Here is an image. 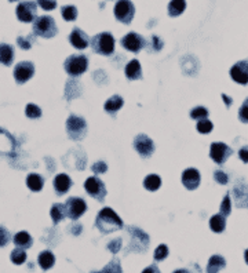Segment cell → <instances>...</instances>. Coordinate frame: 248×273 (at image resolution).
<instances>
[{
    "label": "cell",
    "instance_id": "30bf717a",
    "mask_svg": "<svg viewBox=\"0 0 248 273\" xmlns=\"http://www.w3.org/2000/svg\"><path fill=\"white\" fill-rule=\"evenodd\" d=\"M37 6L35 1H22L17 7V17L21 23H33L37 17Z\"/></svg>",
    "mask_w": 248,
    "mask_h": 273
},
{
    "label": "cell",
    "instance_id": "d6a6232c",
    "mask_svg": "<svg viewBox=\"0 0 248 273\" xmlns=\"http://www.w3.org/2000/svg\"><path fill=\"white\" fill-rule=\"evenodd\" d=\"M25 261H26V252H25L24 248L18 247V248L13 250V252H11V262H13V264H15V265H21Z\"/></svg>",
    "mask_w": 248,
    "mask_h": 273
},
{
    "label": "cell",
    "instance_id": "74e56055",
    "mask_svg": "<svg viewBox=\"0 0 248 273\" xmlns=\"http://www.w3.org/2000/svg\"><path fill=\"white\" fill-rule=\"evenodd\" d=\"M230 211H232L230 195L226 193V195H225V198H223V200H222V203H221V214L223 215V217H227V215L230 214Z\"/></svg>",
    "mask_w": 248,
    "mask_h": 273
},
{
    "label": "cell",
    "instance_id": "6da1fadb",
    "mask_svg": "<svg viewBox=\"0 0 248 273\" xmlns=\"http://www.w3.org/2000/svg\"><path fill=\"white\" fill-rule=\"evenodd\" d=\"M95 226L98 228L99 232L108 235V233H112V232H116V230L123 229L124 223L122 221V218L116 214V211H113L109 207H105L97 215Z\"/></svg>",
    "mask_w": 248,
    "mask_h": 273
},
{
    "label": "cell",
    "instance_id": "9c48e42d",
    "mask_svg": "<svg viewBox=\"0 0 248 273\" xmlns=\"http://www.w3.org/2000/svg\"><path fill=\"white\" fill-rule=\"evenodd\" d=\"M122 46L125 50L132 52H139L142 49H145L148 46V42L144 36H141L139 33L130 32L122 39Z\"/></svg>",
    "mask_w": 248,
    "mask_h": 273
},
{
    "label": "cell",
    "instance_id": "1f68e13d",
    "mask_svg": "<svg viewBox=\"0 0 248 273\" xmlns=\"http://www.w3.org/2000/svg\"><path fill=\"white\" fill-rule=\"evenodd\" d=\"M144 186H145L148 191L153 192V191H157L161 186V178L156 174H150L144 179Z\"/></svg>",
    "mask_w": 248,
    "mask_h": 273
},
{
    "label": "cell",
    "instance_id": "b9f144b4",
    "mask_svg": "<svg viewBox=\"0 0 248 273\" xmlns=\"http://www.w3.org/2000/svg\"><path fill=\"white\" fill-rule=\"evenodd\" d=\"M36 3L46 11H51L57 7V0H36Z\"/></svg>",
    "mask_w": 248,
    "mask_h": 273
},
{
    "label": "cell",
    "instance_id": "60d3db41",
    "mask_svg": "<svg viewBox=\"0 0 248 273\" xmlns=\"http://www.w3.org/2000/svg\"><path fill=\"white\" fill-rule=\"evenodd\" d=\"M33 42H35V39H33V36H20L18 39H17V43H18V46L21 47V49H24V50H29L30 47H32V45H33Z\"/></svg>",
    "mask_w": 248,
    "mask_h": 273
},
{
    "label": "cell",
    "instance_id": "3957f363",
    "mask_svg": "<svg viewBox=\"0 0 248 273\" xmlns=\"http://www.w3.org/2000/svg\"><path fill=\"white\" fill-rule=\"evenodd\" d=\"M93 51L101 55H110L115 51V37L109 32H102L94 36L90 42Z\"/></svg>",
    "mask_w": 248,
    "mask_h": 273
},
{
    "label": "cell",
    "instance_id": "277c9868",
    "mask_svg": "<svg viewBox=\"0 0 248 273\" xmlns=\"http://www.w3.org/2000/svg\"><path fill=\"white\" fill-rule=\"evenodd\" d=\"M66 133L69 138L73 141H80L86 137L87 134V123L86 120L77 116V115H71L66 120Z\"/></svg>",
    "mask_w": 248,
    "mask_h": 273
},
{
    "label": "cell",
    "instance_id": "e575fe53",
    "mask_svg": "<svg viewBox=\"0 0 248 273\" xmlns=\"http://www.w3.org/2000/svg\"><path fill=\"white\" fill-rule=\"evenodd\" d=\"M101 273H123V269H122V265H120L119 259L115 258L112 259L109 264L103 268Z\"/></svg>",
    "mask_w": 248,
    "mask_h": 273
},
{
    "label": "cell",
    "instance_id": "4fadbf2b",
    "mask_svg": "<svg viewBox=\"0 0 248 273\" xmlns=\"http://www.w3.org/2000/svg\"><path fill=\"white\" fill-rule=\"evenodd\" d=\"M232 155V149L223 142H214L210 149V156L217 164H223L227 157Z\"/></svg>",
    "mask_w": 248,
    "mask_h": 273
},
{
    "label": "cell",
    "instance_id": "d6986e66",
    "mask_svg": "<svg viewBox=\"0 0 248 273\" xmlns=\"http://www.w3.org/2000/svg\"><path fill=\"white\" fill-rule=\"evenodd\" d=\"M72 184V179L68 177L66 174H58L57 177L54 178V188L57 191V195H59V196L65 195L71 189Z\"/></svg>",
    "mask_w": 248,
    "mask_h": 273
},
{
    "label": "cell",
    "instance_id": "5b68a950",
    "mask_svg": "<svg viewBox=\"0 0 248 273\" xmlns=\"http://www.w3.org/2000/svg\"><path fill=\"white\" fill-rule=\"evenodd\" d=\"M64 67H65L66 74H71L73 77H77L87 71L88 59L83 54H73L66 58Z\"/></svg>",
    "mask_w": 248,
    "mask_h": 273
},
{
    "label": "cell",
    "instance_id": "ab89813d",
    "mask_svg": "<svg viewBox=\"0 0 248 273\" xmlns=\"http://www.w3.org/2000/svg\"><path fill=\"white\" fill-rule=\"evenodd\" d=\"M167 255H168V247L166 246V244H160V246L156 248V251H154V259H156L157 262L167 258Z\"/></svg>",
    "mask_w": 248,
    "mask_h": 273
},
{
    "label": "cell",
    "instance_id": "c3c4849f",
    "mask_svg": "<svg viewBox=\"0 0 248 273\" xmlns=\"http://www.w3.org/2000/svg\"><path fill=\"white\" fill-rule=\"evenodd\" d=\"M120 247H122V239H116V240H113V242H110L108 244V248H109L110 252H113V254H116L117 251L120 250Z\"/></svg>",
    "mask_w": 248,
    "mask_h": 273
},
{
    "label": "cell",
    "instance_id": "ee69618b",
    "mask_svg": "<svg viewBox=\"0 0 248 273\" xmlns=\"http://www.w3.org/2000/svg\"><path fill=\"white\" fill-rule=\"evenodd\" d=\"M163 46H164V43H163V40H161L160 37L159 36H152V40H150V45H149V47L152 49L150 51L152 52H156V51H160L161 49H163Z\"/></svg>",
    "mask_w": 248,
    "mask_h": 273
},
{
    "label": "cell",
    "instance_id": "484cf974",
    "mask_svg": "<svg viewBox=\"0 0 248 273\" xmlns=\"http://www.w3.org/2000/svg\"><path fill=\"white\" fill-rule=\"evenodd\" d=\"M81 96V86H79L77 80L71 79L66 83V90H65V98L66 99H73Z\"/></svg>",
    "mask_w": 248,
    "mask_h": 273
},
{
    "label": "cell",
    "instance_id": "e0dca14e",
    "mask_svg": "<svg viewBox=\"0 0 248 273\" xmlns=\"http://www.w3.org/2000/svg\"><path fill=\"white\" fill-rule=\"evenodd\" d=\"M182 184L189 191L197 189L200 185V173L196 169H186L182 173Z\"/></svg>",
    "mask_w": 248,
    "mask_h": 273
},
{
    "label": "cell",
    "instance_id": "52a82bcc",
    "mask_svg": "<svg viewBox=\"0 0 248 273\" xmlns=\"http://www.w3.org/2000/svg\"><path fill=\"white\" fill-rule=\"evenodd\" d=\"M66 208V217H69L71 220L76 221L79 220L81 215L86 213L87 204L81 198H69L65 203Z\"/></svg>",
    "mask_w": 248,
    "mask_h": 273
},
{
    "label": "cell",
    "instance_id": "4dcf8cb0",
    "mask_svg": "<svg viewBox=\"0 0 248 273\" xmlns=\"http://www.w3.org/2000/svg\"><path fill=\"white\" fill-rule=\"evenodd\" d=\"M50 214H51V218H52V222L57 225L58 222H61L64 218L66 217V208L64 204H54L51 207V211H50Z\"/></svg>",
    "mask_w": 248,
    "mask_h": 273
},
{
    "label": "cell",
    "instance_id": "44dd1931",
    "mask_svg": "<svg viewBox=\"0 0 248 273\" xmlns=\"http://www.w3.org/2000/svg\"><path fill=\"white\" fill-rule=\"evenodd\" d=\"M125 72V76L127 79L130 80H139L142 79V68H141V64H139L138 59H132L127 64V67L124 69Z\"/></svg>",
    "mask_w": 248,
    "mask_h": 273
},
{
    "label": "cell",
    "instance_id": "681fc988",
    "mask_svg": "<svg viewBox=\"0 0 248 273\" xmlns=\"http://www.w3.org/2000/svg\"><path fill=\"white\" fill-rule=\"evenodd\" d=\"M239 156H240V159L243 162L248 163V147H243L239 150Z\"/></svg>",
    "mask_w": 248,
    "mask_h": 273
},
{
    "label": "cell",
    "instance_id": "8d00e7d4",
    "mask_svg": "<svg viewBox=\"0 0 248 273\" xmlns=\"http://www.w3.org/2000/svg\"><path fill=\"white\" fill-rule=\"evenodd\" d=\"M190 118L195 120H203V119L208 118V111L205 109L204 106H197L195 109L190 111Z\"/></svg>",
    "mask_w": 248,
    "mask_h": 273
},
{
    "label": "cell",
    "instance_id": "2e32d148",
    "mask_svg": "<svg viewBox=\"0 0 248 273\" xmlns=\"http://www.w3.org/2000/svg\"><path fill=\"white\" fill-rule=\"evenodd\" d=\"M69 42L74 49H79V50H84L90 46V37L87 36V33L84 30H81L80 28H74L69 35Z\"/></svg>",
    "mask_w": 248,
    "mask_h": 273
},
{
    "label": "cell",
    "instance_id": "f546056e",
    "mask_svg": "<svg viewBox=\"0 0 248 273\" xmlns=\"http://www.w3.org/2000/svg\"><path fill=\"white\" fill-rule=\"evenodd\" d=\"M185 8H186L185 0H171L168 4V14L171 17H178L185 11Z\"/></svg>",
    "mask_w": 248,
    "mask_h": 273
},
{
    "label": "cell",
    "instance_id": "ba28073f",
    "mask_svg": "<svg viewBox=\"0 0 248 273\" xmlns=\"http://www.w3.org/2000/svg\"><path fill=\"white\" fill-rule=\"evenodd\" d=\"M84 189L87 191V193L91 198L99 200V201H103L105 196H106L105 184L98 177L87 178V181L84 182Z\"/></svg>",
    "mask_w": 248,
    "mask_h": 273
},
{
    "label": "cell",
    "instance_id": "836d02e7",
    "mask_svg": "<svg viewBox=\"0 0 248 273\" xmlns=\"http://www.w3.org/2000/svg\"><path fill=\"white\" fill-rule=\"evenodd\" d=\"M61 14L65 21H74L77 18V8L74 6H64L61 8Z\"/></svg>",
    "mask_w": 248,
    "mask_h": 273
},
{
    "label": "cell",
    "instance_id": "816d5d0a",
    "mask_svg": "<svg viewBox=\"0 0 248 273\" xmlns=\"http://www.w3.org/2000/svg\"><path fill=\"white\" fill-rule=\"evenodd\" d=\"M222 99L226 102V106L227 108H230V105H232V98H229L227 96H225V94H222Z\"/></svg>",
    "mask_w": 248,
    "mask_h": 273
},
{
    "label": "cell",
    "instance_id": "7bdbcfd3",
    "mask_svg": "<svg viewBox=\"0 0 248 273\" xmlns=\"http://www.w3.org/2000/svg\"><path fill=\"white\" fill-rule=\"evenodd\" d=\"M10 240H11V235H10V232H8L7 229L4 228V226H0V247L7 246Z\"/></svg>",
    "mask_w": 248,
    "mask_h": 273
},
{
    "label": "cell",
    "instance_id": "d4e9b609",
    "mask_svg": "<svg viewBox=\"0 0 248 273\" xmlns=\"http://www.w3.org/2000/svg\"><path fill=\"white\" fill-rule=\"evenodd\" d=\"M123 98L120 96H113L110 97L109 99L105 102V111L108 112V113H112V115H115L119 109H122L123 108Z\"/></svg>",
    "mask_w": 248,
    "mask_h": 273
},
{
    "label": "cell",
    "instance_id": "d590c367",
    "mask_svg": "<svg viewBox=\"0 0 248 273\" xmlns=\"http://www.w3.org/2000/svg\"><path fill=\"white\" fill-rule=\"evenodd\" d=\"M25 115L29 119H39L42 116V109L36 106L35 103H28L26 109H25Z\"/></svg>",
    "mask_w": 248,
    "mask_h": 273
},
{
    "label": "cell",
    "instance_id": "bcb514c9",
    "mask_svg": "<svg viewBox=\"0 0 248 273\" xmlns=\"http://www.w3.org/2000/svg\"><path fill=\"white\" fill-rule=\"evenodd\" d=\"M91 170L94 171L95 174H103V173H106V170H108V166H106V163L105 162L99 160V162L94 163V164L91 166Z\"/></svg>",
    "mask_w": 248,
    "mask_h": 273
},
{
    "label": "cell",
    "instance_id": "cb8c5ba5",
    "mask_svg": "<svg viewBox=\"0 0 248 273\" xmlns=\"http://www.w3.org/2000/svg\"><path fill=\"white\" fill-rule=\"evenodd\" d=\"M39 265L42 269L44 271H49V269H51L54 264H55V257H54V254H52L51 251L46 250L43 252H40V255H39Z\"/></svg>",
    "mask_w": 248,
    "mask_h": 273
},
{
    "label": "cell",
    "instance_id": "f907efd6",
    "mask_svg": "<svg viewBox=\"0 0 248 273\" xmlns=\"http://www.w3.org/2000/svg\"><path fill=\"white\" fill-rule=\"evenodd\" d=\"M142 273H161L160 271H159V268L156 265H150L148 266V268H145L144 271H142Z\"/></svg>",
    "mask_w": 248,
    "mask_h": 273
},
{
    "label": "cell",
    "instance_id": "5bb4252c",
    "mask_svg": "<svg viewBox=\"0 0 248 273\" xmlns=\"http://www.w3.org/2000/svg\"><path fill=\"white\" fill-rule=\"evenodd\" d=\"M17 144H15L14 137L8 133L7 130L0 128V155L13 156Z\"/></svg>",
    "mask_w": 248,
    "mask_h": 273
},
{
    "label": "cell",
    "instance_id": "4316f807",
    "mask_svg": "<svg viewBox=\"0 0 248 273\" xmlns=\"http://www.w3.org/2000/svg\"><path fill=\"white\" fill-rule=\"evenodd\" d=\"M26 185H28V188H29L30 191H33V192H39V191H42L43 189V185H44V179L42 175H39V174H29L28 178H26Z\"/></svg>",
    "mask_w": 248,
    "mask_h": 273
},
{
    "label": "cell",
    "instance_id": "11a10c76",
    "mask_svg": "<svg viewBox=\"0 0 248 273\" xmlns=\"http://www.w3.org/2000/svg\"><path fill=\"white\" fill-rule=\"evenodd\" d=\"M10 1H18V0H10Z\"/></svg>",
    "mask_w": 248,
    "mask_h": 273
},
{
    "label": "cell",
    "instance_id": "8992f818",
    "mask_svg": "<svg viewBox=\"0 0 248 273\" xmlns=\"http://www.w3.org/2000/svg\"><path fill=\"white\" fill-rule=\"evenodd\" d=\"M134 14H135V7L130 0H119L115 4V17L117 18V21L128 25L131 24Z\"/></svg>",
    "mask_w": 248,
    "mask_h": 273
},
{
    "label": "cell",
    "instance_id": "7c38bea8",
    "mask_svg": "<svg viewBox=\"0 0 248 273\" xmlns=\"http://www.w3.org/2000/svg\"><path fill=\"white\" fill-rule=\"evenodd\" d=\"M35 74V65L29 61H24L17 64L14 68V79L18 84H24L29 80Z\"/></svg>",
    "mask_w": 248,
    "mask_h": 273
},
{
    "label": "cell",
    "instance_id": "f6af8a7d",
    "mask_svg": "<svg viewBox=\"0 0 248 273\" xmlns=\"http://www.w3.org/2000/svg\"><path fill=\"white\" fill-rule=\"evenodd\" d=\"M239 119L243 123H248V98L241 105L240 111H239Z\"/></svg>",
    "mask_w": 248,
    "mask_h": 273
},
{
    "label": "cell",
    "instance_id": "db71d44e",
    "mask_svg": "<svg viewBox=\"0 0 248 273\" xmlns=\"http://www.w3.org/2000/svg\"><path fill=\"white\" fill-rule=\"evenodd\" d=\"M244 259H246V262H247L248 265V250H246V252H244Z\"/></svg>",
    "mask_w": 248,
    "mask_h": 273
},
{
    "label": "cell",
    "instance_id": "7402d4cb",
    "mask_svg": "<svg viewBox=\"0 0 248 273\" xmlns=\"http://www.w3.org/2000/svg\"><path fill=\"white\" fill-rule=\"evenodd\" d=\"M14 49L10 45L0 43V64L10 67L14 61Z\"/></svg>",
    "mask_w": 248,
    "mask_h": 273
},
{
    "label": "cell",
    "instance_id": "ac0fdd59",
    "mask_svg": "<svg viewBox=\"0 0 248 273\" xmlns=\"http://www.w3.org/2000/svg\"><path fill=\"white\" fill-rule=\"evenodd\" d=\"M128 232H130V236H131V244L130 247H134L135 246H141L142 250H145V247L148 248V244H149V237L146 235L145 232H142L141 229L138 228H128Z\"/></svg>",
    "mask_w": 248,
    "mask_h": 273
},
{
    "label": "cell",
    "instance_id": "9a60e30c",
    "mask_svg": "<svg viewBox=\"0 0 248 273\" xmlns=\"http://www.w3.org/2000/svg\"><path fill=\"white\" fill-rule=\"evenodd\" d=\"M230 76L239 84H248V61H240L230 69Z\"/></svg>",
    "mask_w": 248,
    "mask_h": 273
},
{
    "label": "cell",
    "instance_id": "f1b7e54d",
    "mask_svg": "<svg viewBox=\"0 0 248 273\" xmlns=\"http://www.w3.org/2000/svg\"><path fill=\"white\" fill-rule=\"evenodd\" d=\"M14 244L15 246H18V247H21V248H29L32 247V244H33V240H32V237L28 232H18L17 235L14 236Z\"/></svg>",
    "mask_w": 248,
    "mask_h": 273
},
{
    "label": "cell",
    "instance_id": "8fae6325",
    "mask_svg": "<svg viewBox=\"0 0 248 273\" xmlns=\"http://www.w3.org/2000/svg\"><path fill=\"white\" fill-rule=\"evenodd\" d=\"M134 148L142 157H150L154 152V142L145 134H139L134 140Z\"/></svg>",
    "mask_w": 248,
    "mask_h": 273
},
{
    "label": "cell",
    "instance_id": "f5cc1de1",
    "mask_svg": "<svg viewBox=\"0 0 248 273\" xmlns=\"http://www.w3.org/2000/svg\"><path fill=\"white\" fill-rule=\"evenodd\" d=\"M174 273H190L189 271H186V269H176Z\"/></svg>",
    "mask_w": 248,
    "mask_h": 273
},
{
    "label": "cell",
    "instance_id": "603a6c76",
    "mask_svg": "<svg viewBox=\"0 0 248 273\" xmlns=\"http://www.w3.org/2000/svg\"><path fill=\"white\" fill-rule=\"evenodd\" d=\"M226 266V261L221 255H212L208 265H207V273H218L221 269H223Z\"/></svg>",
    "mask_w": 248,
    "mask_h": 273
},
{
    "label": "cell",
    "instance_id": "7dc6e473",
    "mask_svg": "<svg viewBox=\"0 0 248 273\" xmlns=\"http://www.w3.org/2000/svg\"><path fill=\"white\" fill-rule=\"evenodd\" d=\"M214 178H215V181H217L218 184H222V185L227 184V181H229L227 175L222 170L215 171V173H214Z\"/></svg>",
    "mask_w": 248,
    "mask_h": 273
},
{
    "label": "cell",
    "instance_id": "83f0119b",
    "mask_svg": "<svg viewBox=\"0 0 248 273\" xmlns=\"http://www.w3.org/2000/svg\"><path fill=\"white\" fill-rule=\"evenodd\" d=\"M225 218L226 217H223L222 214H217L212 217L210 220V228H211L212 232L221 233V232L225 230V228H226V220Z\"/></svg>",
    "mask_w": 248,
    "mask_h": 273
},
{
    "label": "cell",
    "instance_id": "ffe728a7",
    "mask_svg": "<svg viewBox=\"0 0 248 273\" xmlns=\"http://www.w3.org/2000/svg\"><path fill=\"white\" fill-rule=\"evenodd\" d=\"M234 200L237 207H248V185L239 184L233 189Z\"/></svg>",
    "mask_w": 248,
    "mask_h": 273
},
{
    "label": "cell",
    "instance_id": "7a4b0ae2",
    "mask_svg": "<svg viewBox=\"0 0 248 273\" xmlns=\"http://www.w3.org/2000/svg\"><path fill=\"white\" fill-rule=\"evenodd\" d=\"M33 33L36 36L46 37V39H51L57 33V25L54 18L50 15H42V17H37L36 20L33 21Z\"/></svg>",
    "mask_w": 248,
    "mask_h": 273
},
{
    "label": "cell",
    "instance_id": "f35d334b",
    "mask_svg": "<svg viewBox=\"0 0 248 273\" xmlns=\"http://www.w3.org/2000/svg\"><path fill=\"white\" fill-rule=\"evenodd\" d=\"M212 123L210 120H207V119H203V120H198V123H197V131L201 134H208L212 131Z\"/></svg>",
    "mask_w": 248,
    "mask_h": 273
}]
</instances>
